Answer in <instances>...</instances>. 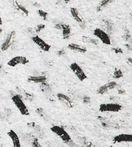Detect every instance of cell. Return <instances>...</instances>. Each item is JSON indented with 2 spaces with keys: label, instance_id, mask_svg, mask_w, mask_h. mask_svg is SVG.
Instances as JSON below:
<instances>
[{
  "label": "cell",
  "instance_id": "cell-1",
  "mask_svg": "<svg viewBox=\"0 0 132 147\" xmlns=\"http://www.w3.org/2000/svg\"><path fill=\"white\" fill-rule=\"evenodd\" d=\"M11 100L21 115L26 116L29 115V110L24 103L23 98L18 93L11 94Z\"/></svg>",
  "mask_w": 132,
  "mask_h": 147
},
{
  "label": "cell",
  "instance_id": "cell-2",
  "mask_svg": "<svg viewBox=\"0 0 132 147\" xmlns=\"http://www.w3.org/2000/svg\"><path fill=\"white\" fill-rule=\"evenodd\" d=\"M122 105L117 102H110V103H102L99 105L98 111L102 113H117L122 109Z\"/></svg>",
  "mask_w": 132,
  "mask_h": 147
},
{
  "label": "cell",
  "instance_id": "cell-3",
  "mask_svg": "<svg viewBox=\"0 0 132 147\" xmlns=\"http://www.w3.org/2000/svg\"><path fill=\"white\" fill-rule=\"evenodd\" d=\"M51 131L55 135H57L58 137H59L63 142L67 144L71 140L69 134L63 127L60 126V125H53L51 127Z\"/></svg>",
  "mask_w": 132,
  "mask_h": 147
},
{
  "label": "cell",
  "instance_id": "cell-4",
  "mask_svg": "<svg viewBox=\"0 0 132 147\" xmlns=\"http://www.w3.org/2000/svg\"><path fill=\"white\" fill-rule=\"evenodd\" d=\"M93 34L104 45H110L111 44V40H110L109 34L106 33L102 29L99 28H95L94 31H93Z\"/></svg>",
  "mask_w": 132,
  "mask_h": 147
},
{
  "label": "cell",
  "instance_id": "cell-5",
  "mask_svg": "<svg viewBox=\"0 0 132 147\" xmlns=\"http://www.w3.org/2000/svg\"><path fill=\"white\" fill-rule=\"evenodd\" d=\"M69 68L73 71V73L77 77V78L81 82H83L87 78V75L86 74V73L84 72L83 69L77 63L73 62L71 63L70 65H69Z\"/></svg>",
  "mask_w": 132,
  "mask_h": 147
},
{
  "label": "cell",
  "instance_id": "cell-6",
  "mask_svg": "<svg viewBox=\"0 0 132 147\" xmlns=\"http://www.w3.org/2000/svg\"><path fill=\"white\" fill-rule=\"evenodd\" d=\"M15 35H16V32L14 30L10 31L7 34L6 37H5V40H3V42L1 45V51H6L7 50H8L13 45L15 38Z\"/></svg>",
  "mask_w": 132,
  "mask_h": 147
},
{
  "label": "cell",
  "instance_id": "cell-7",
  "mask_svg": "<svg viewBox=\"0 0 132 147\" xmlns=\"http://www.w3.org/2000/svg\"><path fill=\"white\" fill-rule=\"evenodd\" d=\"M40 90H41L42 93L48 98V99L49 100H51V101H54V100H55V95H54L53 94L51 85L48 84L47 81L40 83Z\"/></svg>",
  "mask_w": 132,
  "mask_h": 147
},
{
  "label": "cell",
  "instance_id": "cell-8",
  "mask_svg": "<svg viewBox=\"0 0 132 147\" xmlns=\"http://www.w3.org/2000/svg\"><path fill=\"white\" fill-rule=\"evenodd\" d=\"M29 63L28 59H27L24 56H15L9 59L7 62V65L9 67H14L18 65H26L27 63Z\"/></svg>",
  "mask_w": 132,
  "mask_h": 147
},
{
  "label": "cell",
  "instance_id": "cell-9",
  "mask_svg": "<svg viewBox=\"0 0 132 147\" xmlns=\"http://www.w3.org/2000/svg\"><path fill=\"white\" fill-rule=\"evenodd\" d=\"M57 98L60 102V103L66 109H71L73 107V102L71 98L63 93H57Z\"/></svg>",
  "mask_w": 132,
  "mask_h": 147
},
{
  "label": "cell",
  "instance_id": "cell-10",
  "mask_svg": "<svg viewBox=\"0 0 132 147\" xmlns=\"http://www.w3.org/2000/svg\"><path fill=\"white\" fill-rule=\"evenodd\" d=\"M32 40L34 44H36L38 47L40 48L42 51L44 52H48L51 49V45L48 44L47 42L44 41L42 38H40L39 36L34 35L32 36Z\"/></svg>",
  "mask_w": 132,
  "mask_h": 147
},
{
  "label": "cell",
  "instance_id": "cell-11",
  "mask_svg": "<svg viewBox=\"0 0 132 147\" xmlns=\"http://www.w3.org/2000/svg\"><path fill=\"white\" fill-rule=\"evenodd\" d=\"M117 83L115 81H110V82L99 87L96 90V92L97 94L102 95V94H105L108 91H110V90L114 89L115 88H117Z\"/></svg>",
  "mask_w": 132,
  "mask_h": 147
},
{
  "label": "cell",
  "instance_id": "cell-12",
  "mask_svg": "<svg viewBox=\"0 0 132 147\" xmlns=\"http://www.w3.org/2000/svg\"><path fill=\"white\" fill-rule=\"evenodd\" d=\"M16 92L21 97L28 101L32 102L34 100V95L30 92H28L20 87H16Z\"/></svg>",
  "mask_w": 132,
  "mask_h": 147
},
{
  "label": "cell",
  "instance_id": "cell-13",
  "mask_svg": "<svg viewBox=\"0 0 132 147\" xmlns=\"http://www.w3.org/2000/svg\"><path fill=\"white\" fill-rule=\"evenodd\" d=\"M12 5L15 10L19 12L20 14H22L23 16H28L29 12L26 7H25L22 4L19 3L17 0H13L12 1Z\"/></svg>",
  "mask_w": 132,
  "mask_h": 147
},
{
  "label": "cell",
  "instance_id": "cell-14",
  "mask_svg": "<svg viewBox=\"0 0 132 147\" xmlns=\"http://www.w3.org/2000/svg\"><path fill=\"white\" fill-rule=\"evenodd\" d=\"M132 135L129 134H121L114 136L113 138L114 143L131 142Z\"/></svg>",
  "mask_w": 132,
  "mask_h": 147
},
{
  "label": "cell",
  "instance_id": "cell-15",
  "mask_svg": "<svg viewBox=\"0 0 132 147\" xmlns=\"http://www.w3.org/2000/svg\"><path fill=\"white\" fill-rule=\"evenodd\" d=\"M7 135L11 139V142H12L13 147H21V143L20 138H19L18 135L13 129H10L8 132H7Z\"/></svg>",
  "mask_w": 132,
  "mask_h": 147
},
{
  "label": "cell",
  "instance_id": "cell-16",
  "mask_svg": "<svg viewBox=\"0 0 132 147\" xmlns=\"http://www.w3.org/2000/svg\"><path fill=\"white\" fill-rule=\"evenodd\" d=\"M28 127H30V129H32L33 131H34V133L39 137V138H42L44 136V133L43 129L39 125H38L37 123L35 122H29L27 123Z\"/></svg>",
  "mask_w": 132,
  "mask_h": 147
},
{
  "label": "cell",
  "instance_id": "cell-17",
  "mask_svg": "<svg viewBox=\"0 0 132 147\" xmlns=\"http://www.w3.org/2000/svg\"><path fill=\"white\" fill-rule=\"evenodd\" d=\"M27 80L29 82L40 84V83L46 82L47 78L44 75H31V76L28 77Z\"/></svg>",
  "mask_w": 132,
  "mask_h": 147
},
{
  "label": "cell",
  "instance_id": "cell-18",
  "mask_svg": "<svg viewBox=\"0 0 132 147\" xmlns=\"http://www.w3.org/2000/svg\"><path fill=\"white\" fill-rule=\"evenodd\" d=\"M102 27L104 29V31L106 33L112 34L114 31V24L112 20H102Z\"/></svg>",
  "mask_w": 132,
  "mask_h": 147
},
{
  "label": "cell",
  "instance_id": "cell-19",
  "mask_svg": "<svg viewBox=\"0 0 132 147\" xmlns=\"http://www.w3.org/2000/svg\"><path fill=\"white\" fill-rule=\"evenodd\" d=\"M67 48L69 50H71V51L80 53H85L87 51V49L85 47H84V46L79 45V44L74 43V42L69 43L67 45Z\"/></svg>",
  "mask_w": 132,
  "mask_h": 147
},
{
  "label": "cell",
  "instance_id": "cell-20",
  "mask_svg": "<svg viewBox=\"0 0 132 147\" xmlns=\"http://www.w3.org/2000/svg\"><path fill=\"white\" fill-rule=\"evenodd\" d=\"M70 13H71V16H72V18H73V20H74L76 22L78 23L79 25H80L85 22L84 20H83V18H81L80 15H79L78 10H77V8H75V7H71Z\"/></svg>",
  "mask_w": 132,
  "mask_h": 147
},
{
  "label": "cell",
  "instance_id": "cell-21",
  "mask_svg": "<svg viewBox=\"0 0 132 147\" xmlns=\"http://www.w3.org/2000/svg\"><path fill=\"white\" fill-rule=\"evenodd\" d=\"M62 36L64 40H69L71 35V28L69 24L63 23L62 28Z\"/></svg>",
  "mask_w": 132,
  "mask_h": 147
},
{
  "label": "cell",
  "instance_id": "cell-22",
  "mask_svg": "<svg viewBox=\"0 0 132 147\" xmlns=\"http://www.w3.org/2000/svg\"><path fill=\"white\" fill-rule=\"evenodd\" d=\"M36 113H37V115L39 116L40 118L43 119L44 121H50V116L46 113V111H44V109L42 107H38L36 109Z\"/></svg>",
  "mask_w": 132,
  "mask_h": 147
},
{
  "label": "cell",
  "instance_id": "cell-23",
  "mask_svg": "<svg viewBox=\"0 0 132 147\" xmlns=\"http://www.w3.org/2000/svg\"><path fill=\"white\" fill-rule=\"evenodd\" d=\"M12 115V112L10 109H5L4 111L0 113V120L7 121Z\"/></svg>",
  "mask_w": 132,
  "mask_h": 147
},
{
  "label": "cell",
  "instance_id": "cell-24",
  "mask_svg": "<svg viewBox=\"0 0 132 147\" xmlns=\"http://www.w3.org/2000/svg\"><path fill=\"white\" fill-rule=\"evenodd\" d=\"M112 1L113 0H102L96 6L97 12H100V11L103 10L105 7H107L108 5H110L112 2Z\"/></svg>",
  "mask_w": 132,
  "mask_h": 147
},
{
  "label": "cell",
  "instance_id": "cell-25",
  "mask_svg": "<svg viewBox=\"0 0 132 147\" xmlns=\"http://www.w3.org/2000/svg\"><path fill=\"white\" fill-rule=\"evenodd\" d=\"M81 40L84 43H89L92 44L94 45H98L99 43L98 40L97 38L90 37V36H83L81 38Z\"/></svg>",
  "mask_w": 132,
  "mask_h": 147
},
{
  "label": "cell",
  "instance_id": "cell-26",
  "mask_svg": "<svg viewBox=\"0 0 132 147\" xmlns=\"http://www.w3.org/2000/svg\"><path fill=\"white\" fill-rule=\"evenodd\" d=\"M29 140L30 141L31 144H32V147H43L41 144H40V142H38V138L34 136V135H28Z\"/></svg>",
  "mask_w": 132,
  "mask_h": 147
},
{
  "label": "cell",
  "instance_id": "cell-27",
  "mask_svg": "<svg viewBox=\"0 0 132 147\" xmlns=\"http://www.w3.org/2000/svg\"><path fill=\"white\" fill-rule=\"evenodd\" d=\"M123 38L126 42H131V33L130 32L129 29H125L123 34Z\"/></svg>",
  "mask_w": 132,
  "mask_h": 147
},
{
  "label": "cell",
  "instance_id": "cell-28",
  "mask_svg": "<svg viewBox=\"0 0 132 147\" xmlns=\"http://www.w3.org/2000/svg\"><path fill=\"white\" fill-rule=\"evenodd\" d=\"M123 76V73L121 69L116 68L113 72V78L114 79H120Z\"/></svg>",
  "mask_w": 132,
  "mask_h": 147
},
{
  "label": "cell",
  "instance_id": "cell-29",
  "mask_svg": "<svg viewBox=\"0 0 132 147\" xmlns=\"http://www.w3.org/2000/svg\"><path fill=\"white\" fill-rule=\"evenodd\" d=\"M37 13L40 18H41L43 20H47L48 17V13L46 11L42 10V9H38L37 10Z\"/></svg>",
  "mask_w": 132,
  "mask_h": 147
},
{
  "label": "cell",
  "instance_id": "cell-30",
  "mask_svg": "<svg viewBox=\"0 0 132 147\" xmlns=\"http://www.w3.org/2000/svg\"><path fill=\"white\" fill-rule=\"evenodd\" d=\"M44 28H45V25L43 24H39L36 25V26L33 28H34V32L38 33V32H41L42 30H43V29H44Z\"/></svg>",
  "mask_w": 132,
  "mask_h": 147
},
{
  "label": "cell",
  "instance_id": "cell-31",
  "mask_svg": "<svg viewBox=\"0 0 132 147\" xmlns=\"http://www.w3.org/2000/svg\"><path fill=\"white\" fill-rule=\"evenodd\" d=\"M82 102H84V104H89V103H90L91 98L89 96L84 95L82 97Z\"/></svg>",
  "mask_w": 132,
  "mask_h": 147
},
{
  "label": "cell",
  "instance_id": "cell-32",
  "mask_svg": "<svg viewBox=\"0 0 132 147\" xmlns=\"http://www.w3.org/2000/svg\"><path fill=\"white\" fill-rule=\"evenodd\" d=\"M112 50L114 52V53L116 54H122L123 53V49L119 47H113L112 48Z\"/></svg>",
  "mask_w": 132,
  "mask_h": 147
},
{
  "label": "cell",
  "instance_id": "cell-33",
  "mask_svg": "<svg viewBox=\"0 0 132 147\" xmlns=\"http://www.w3.org/2000/svg\"><path fill=\"white\" fill-rule=\"evenodd\" d=\"M63 22H57L55 24V28L58 30H61L62 28H63Z\"/></svg>",
  "mask_w": 132,
  "mask_h": 147
},
{
  "label": "cell",
  "instance_id": "cell-34",
  "mask_svg": "<svg viewBox=\"0 0 132 147\" xmlns=\"http://www.w3.org/2000/svg\"><path fill=\"white\" fill-rule=\"evenodd\" d=\"M65 53H66L65 50L64 49H59V51L57 52V55L59 56V57H62V56H64L65 55Z\"/></svg>",
  "mask_w": 132,
  "mask_h": 147
},
{
  "label": "cell",
  "instance_id": "cell-35",
  "mask_svg": "<svg viewBox=\"0 0 132 147\" xmlns=\"http://www.w3.org/2000/svg\"><path fill=\"white\" fill-rule=\"evenodd\" d=\"M126 49H127L129 51L131 52V42H127L125 45Z\"/></svg>",
  "mask_w": 132,
  "mask_h": 147
},
{
  "label": "cell",
  "instance_id": "cell-36",
  "mask_svg": "<svg viewBox=\"0 0 132 147\" xmlns=\"http://www.w3.org/2000/svg\"><path fill=\"white\" fill-rule=\"evenodd\" d=\"M67 144L69 145V147H78V146H77V144H75V143L73 142V141L71 140L69 141L68 143H67Z\"/></svg>",
  "mask_w": 132,
  "mask_h": 147
},
{
  "label": "cell",
  "instance_id": "cell-37",
  "mask_svg": "<svg viewBox=\"0 0 132 147\" xmlns=\"http://www.w3.org/2000/svg\"><path fill=\"white\" fill-rule=\"evenodd\" d=\"M118 93L119 94H125V90L123 89V88H119V89H118Z\"/></svg>",
  "mask_w": 132,
  "mask_h": 147
},
{
  "label": "cell",
  "instance_id": "cell-38",
  "mask_svg": "<svg viewBox=\"0 0 132 147\" xmlns=\"http://www.w3.org/2000/svg\"><path fill=\"white\" fill-rule=\"evenodd\" d=\"M127 63L129 66H131L132 64V58L131 57H129L127 59Z\"/></svg>",
  "mask_w": 132,
  "mask_h": 147
},
{
  "label": "cell",
  "instance_id": "cell-39",
  "mask_svg": "<svg viewBox=\"0 0 132 147\" xmlns=\"http://www.w3.org/2000/svg\"><path fill=\"white\" fill-rule=\"evenodd\" d=\"M33 5H34V6L36 7H39L40 6L39 3H36V2H34V3H33Z\"/></svg>",
  "mask_w": 132,
  "mask_h": 147
},
{
  "label": "cell",
  "instance_id": "cell-40",
  "mask_svg": "<svg viewBox=\"0 0 132 147\" xmlns=\"http://www.w3.org/2000/svg\"><path fill=\"white\" fill-rule=\"evenodd\" d=\"M3 24V22H2V19H1V13H0V26H1Z\"/></svg>",
  "mask_w": 132,
  "mask_h": 147
},
{
  "label": "cell",
  "instance_id": "cell-41",
  "mask_svg": "<svg viewBox=\"0 0 132 147\" xmlns=\"http://www.w3.org/2000/svg\"><path fill=\"white\" fill-rule=\"evenodd\" d=\"M61 1H63L65 3H68L70 1V0H61Z\"/></svg>",
  "mask_w": 132,
  "mask_h": 147
},
{
  "label": "cell",
  "instance_id": "cell-42",
  "mask_svg": "<svg viewBox=\"0 0 132 147\" xmlns=\"http://www.w3.org/2000/svg\"><path fill=\"white\" fill-rule=\"evenodd\" d=\"M1 33H2V28H1V27L0 26V35H1Z\"/></svg>",
  "mask_w": 132,
  "mask_h": 147
},
{
  "label": "cell",
  "instance_id": "cell-43",
  "mask_svg": "<svg viewBox=\"0 0 132 147\" xmlns=\"http://www.w3.org/2000/svg\"><path fill=\"white\" fill-rule=\"evenodd\" d=\"M2 67H3V65H1V64H0V71L1 70V69H2Z\"/></svg>",
  "mask_w": 132,
  "mask_h": 147
},
{
  "label": "cell",
  "instance_id": "cell-44",
  "mask_svg": "<svg viewBox=\"0 0 132 147\" xmlns=\"http://www.w3.org/2000/svg\"><path fill=\"white\" fill-rule=\"evenodd\" d=\"M109 147H112V146H109Z\"/></svg>",
  "mask_w": 132,
  "mask_h": 147
}]
</instances>
